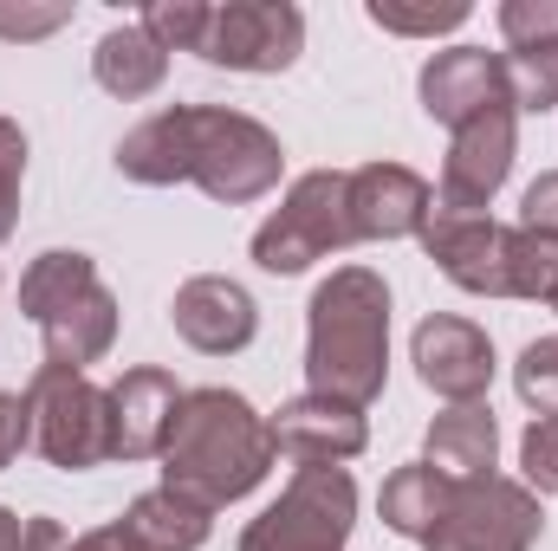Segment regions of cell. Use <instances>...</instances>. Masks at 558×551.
<instances>
[{"instance_id": "obj_1", "label": "cell", "mask_w": 558, "mask_h": 551, "mask_svg": "<svg viewBox=\"0 0 558 551\" xmlns=\"http://www.w3.org/2000/svg\"><path fill=\"white\" fill-rule=\"evenodd\" d=\"M279 448L267 415L254 409L241 390H182V409H175V428L162 441V487L221 513L234 500H247L267 474H274Z\"/></svg>"}, {"instance_id": "obj_2", "label": "cell", "mask_w": 558, "mask_h": 551, "mask_svg": "<svg viewBox=\"0 0 558 551\" xmlns=\"http://www.w3.org/2000/svg\"><path fill=\"white\" fill-rule=\"evenodd\" d=\"M390 383V285L371 267H338L305 305V390L371 409Z\"/></svg>"}, {"instance_id": "obj_3", "label": "cell", "mask_w": 558, "mask_h": 551, "mask_svg": "<svg viewBox=\"0 0 558 551\" xmlns=\"http://www.w3.org/2000/svg\"><path fill=\"white\" fill-rule=\"evenodd\" d=\"M20 311L39 325L52 370H92L118 344V292L98 279V260L78 247H46L20 273Z\"/></svg>"}, {"instance_id": "obj_4", "label": "cell", "mask_w": 558, "mask_h": 551, "mask_svg": "<svg viewBox=\"0 0 558 551\" xmlns=\"http://www.w3.org/2000/svg\"><path fill=\"white\" fill-rule=\"evenodd\" d=\"M182 143H189V182L228 208L274 195L279 175H286L279 137L260 118L228 111V105H182Z\"/></svg>"}, {"instance_id": "obj_5", "label": "cell", "mask_w": 558, "mask_h": 551, "mask_svg": "<svg viewBox=\"0 0 558 551\" xmlns=\"http://www.w3.org/2000/svg\"><path fill=\"white\" fill-rule=\"evenodd\" d=\"M357 247L351 234V175L344 169H305L279 208L254 228V267L274 279H292L331 254Z\"/></svg>"}, {"instance_id": "obj_6", "label": "cell", "mask_w": 558, "mask_h": 551, "mask_svg": "<svg viewBox=\"0 0 558 551\" xmlns=\"http://www.w3.org/2000/svg\"><path fill=\"white\" fill-rule=\"evenodd\" d=\"M351 526H357L351 467H299L274 506L247 519L241 551H344Z\"/></svg>"}, {"instance_id": "obj_7", "label": "cell", "mask_w": 558, "mask_h": 551, "mask_svg": "<svg viewBox=\"0 0 558 551\" xmlns=\"http://www.w3.org/2000/svg\"><path fill=\"white\" fill-rule=\"evenodd\" d=\"M26 409H33V448L46 454V467L85 474L111 461V390H98L92 377L39 364L26 383Z\"/></svg>"}, {"instance_id": "obj_8", "label": "cell", "mask_w": 558, "mask_h": 551, "mask_svg": "<svg viewBox=\"0 0 558 551\" xmlns=\"http://www.w3.org/2000/svg\"><path fill=\"white\" fill-rule=\"evenodd\" d=\"M546 532V506L533 487L487 474V480H461L448 519L428 532L422 551H533Z\"/></svg>"}, {"instance_id": "obj_9", "label": "cell", "mask_w": 558, "mask_h": 551, "mask_svg": "<svg viewBox=\"0 0 558 551\" xmlns=\"http://www.w3.org/2000/svg\"><path fill=\"white\" fill-rule=\"evenodd\" d=\"M305 52V13L292 0H228V7H208V33L195 46L202 65H221V72H286L299 65Z\"/></svg>"}, {"instance_id": "obj_10", "label": "cell", "mask_w": 558, "mask_h": 551, "mask_svg": "<svg viewBox=\"0 0 558 551\" xmlns=\"http://www.w3.org/2000/svg\"><path fill=\"white\" fill-rule=\"evenodd\" d=\"M513 156H520V111L513 105H487L481 118H468L448 137L441 182H435V208L441 215H487L494 195L513 175Z\"/></svg>"}, {"instance_id": "obj_11", "label": "cell", "mask_w": 558, "mask_h": 551, "mask_svg": "<svg viewBox=\"0 0 558 551\" xmlns=\"http://www.w3.org/2000/svg\"><path fill=\"white\" fill-rule=\"evenodd\" d=\"M410 364H416L422 390L428 396H441L448 409H461V403H481L487 396V383H494V338L474 325V318H461V311H428L416 325V338H410Z\"/></svg>"}, {"instance_id": "obj_12", "label": "cell", "mask_w": 558, "mask_h": 551, "mask_svg": "<svg viewBox=\"0 0 558 551\" xmlns=\"http://www.w3.org/2000/svg\"><path fill=\"white\" fill-rule=\"evenodd\" d=\"M169 325L189 351L202 357H241L254 338H260V305L241 279L228 273H195L175 285L169 298Z\"/></svg>"}, {"instance_id": "obj_13", "label": "cell", "mask_w": 558, "mask_h": 551, "mask_svg": "<svg viewBox=\"0 0 558 551\" xmlns=\"http://www.w3.org/2000/svg\"><path fill=\"white\" fill-rule=\"evenodd\" d=\"M416 241L448 285H461L474 298H507V228L494 215H441L435 208Z\"/></svg>"}, {"instance_id": "obj_14", "label": "cell", "mask_w": 558, "mask_h": 551, "mask_svg": "<svg viewBox=\"0 0 558 551\" xmlns=\"http://www.w3.org/2000/svg\"><path fill=\"white\" fill-rule=\"evenodd\" d=\"M267 428H274V448L286 461H299V467H344V461H357L371 448L364 409L331 403V396H312V390L292 396V403H279L267 415Z\"/></svg>"}, {"instance_id": "obj_15", "label": "cell", "mask_w": 558, "mask_h": 551, "mask_svg": "<svg viewBox=\"0 0 558 551\" xmlns=\"http://www.w3.org/2000/svg\"><path fill=\"white\" fill-rule=\"evenodd\" d=\"M435 215V188L410 162L351 169V234L357 241H416Z\"/></svg>"}, {"instance_id": "obj_16", "label": "cell", "mask_w": 558, "mask_h": 551, "mask_svg": "<svg viewBox=\"0 0 558 551\" xmlns=\"http://www.w3.org/2000/svg\"><path fill=\"white\" fill-rule=\"evenodd\" d=\"M416 98H422V111L435 124H448V131H461L487 105H513L507 98V65L487 46H448V52H435L416 78Z\"/></svg>"}, {"instance_id": "obj_17", "label": "cell", "mask_w": 558, "mask_h": 551, "mask_svg": "<svg viewBox=\"0 0 558 551\" xmlns=\"http://www.w3.org/2000/svg\"><path fill=\"white\" fill-rule=\"evenodd\" d=\"M182 409V383L156 364H137L111 383V461H162V441Z\"/></svg>"}, {"instance_id": "obj_18", "label": "cell", "mask_w": 558, "mask_h": 551, "mask_svg": "<svg viewBox=\"0 0 558 551\" xmlns=\"http://www.w3.org/2000/svg\"><path fill=\"white\" fill-rule=\"evenodd\" d=\"M422 461L435 474H448L454 487L461 480H487L494 461H500V421L487 403H461V409H441L428 421V441H422Z\"/></svg>"}, {"instance_id": "obj_19", "label": "cell", "mask_w": 558, "mask_h": 551, "mask_svg": "<svg viewBox=\"0 0 558 551\" xmlns=\"http://www.w3.org/2000/svg\"><path fill=\"white\" fill-rule=\"evenodd\" d=\"M92 78H98V91H111L118 105H137V98H156V91H162L169 52L143 33L137 20H124V26H111V33L92 46Z\"/></svg>"}, {"instance_id": "obj_20", "label": "cell", "mask_w": 558, "mask_h": 551, "mask_svg": "<svg viewBox=\"0 0 558 551\" xmlns=\"http://www.w3.org/2000/svg\"><path fill=\"white\" fill-rule=\"evenodd\" d=\"M118 526H124V539L137 551H202L208 532H215V513L182 500V493H169V487H149V493L131 500V513Z\"/></svg>"}, {"instance_id": "obj_21", "label": "cell", "mask_w": 558, "mask_h": 551, "mask_svg": "<svg viewBox=\"0 0 558 551\" xmlns=\"http://www.w3.org/2000/svg\"><path fill=\"white\" fill-rule=\"evenodd\" d=\"M448 506H454V480H448V474H435L428 461L397 467V474L384 480V493H377L384 526H390L397 539H416V546H428V532L448 519Z\"/></svg>"}, {"instance_id": "obj_22", "label": "cell", "mask_w": 558, "mask_h": 551, "mask_svg": "<svg viewBox=\"0 0 558 551\" xmlns=\"http://www.w3.org/2000/svg\"><path fill=\"white\" fill-rule=\"evenodd\" d=\"M118 175L124 182H137V188H175V182H189V143H182V105H169V111H156V118H143L131 137L118 143Z\"/></svg>"}, {"instance_id": "obj_23", "label": "cell", "mask_w": 558, "mask_h": 551, "mask_svg": "<svg viewBox=\"0 0 558 551\" xmlns=\"http://www.w3.org/2000/svg\"><path fill=\"white\" fill-rule=\"evenodd\" d=\"M507 298H533L558 311V234L507 228Z\"/></svg>"}, {"instance_id": "obj_24", "label": "cell", "mask_w": 558, "mask_h": 551, "mask_svg": "<svg viewBox=\"0 0 558 551\" xmlns=\"http://www.w3.org/2000/svg\"><path fill=\"white\" fill-rule=\"evenodd\" d=\"M507 65V98L520 118H546L558 111V46H533V52H500Z\"/></svg>"}, {"instance_id": "obj_25", "label": "cell", "mask_w": 558, "mask_h": 551, "mask_svg": "<svg viewBox=\"0 0 558 551\" xmlns=\"http://www.w3.org/2000/svg\"><path fill=\"white\" fill-rule=\"evenodd\" d=\"M371 13V26H384V33H403V39H435V33H454V26H468L474 20V7L468 0H428V7H403V0H371L364 7Z\"/></svg>"}, {"instance_id": "obj_26", "label": "cell", "mask_w": 558, "mask_h": 551, "mask_svg": "<svg viewBox=\"0 0 558 551\" xmlns=\"http://www.w3.org/2000/svg\"><path fill=\"white\" fill-rule=\"evenodd\" d=\"M162 52H195L208 33V0H149L137 20Z\"/></svg>"}, {"instance_id": "obj_27", "label": "cell", "mask_w": 558, "mask_h": 551, "mask_svg": "<svg viewBox=\"0 0 558 551\" xmlns=\"http://www.w3.org/2000/svg\"><path fill=\"white\" fill-rule=\"evenodd\" d=\"M513 390L520 403L539 415H558V338H533L513 364Z\"/></svg>"}, {"instance_id": "obj_28", "label": "cell", "mask_w": 558, "mask_h": 551, "mask_svg": "<svg viewBox=\"0 0 558 551\" xmlns=\"http://www.w3.org/2000/svg\"><path fill=\"white\" fill-rule=\"evenodd\" d=\"M500 39L507 52H533V46H558V0H500Z\"/></svg>"}, {"instance_id": "obj_29", "label": "cell", "mask_w": 558, "mask_h": 551, "mask_svg": "<svg viewBox=\"0 0 558 551\" xmlns=\"http://www.w3.org/2000/svg\"><path fill=\"white\" fill-rule=\"evenodd\" d=\"M520 487H533L539 500L558 493V415H533L520 434Z\"/></svg>"}, {"instance_id": "obj_30", "label": "cell", "mask_w": 558, "mask_h": 551, "mask_svg": "<svg viewBox=\"0 0 558 551\" xmlns=\"http://www.w3.org/2000/svg\"><path fill=\"white\" fill-rule=\"evenodd\" d=\"M20 182H26V131L0 118V241L20 228Z\"/></svg>"}, {"instance_id": "obj_31", "label": "cell", "mask_w": 558, "mask_h": 551, "mask_svg": "<svg viewBox=\"0 0 558 551\" xmlns=\"http://www.w3.org/2000/svg\"><path fill=\"white\" fill-rule=\"evenodd\" d=\"M33 448V409H26V390H0V474Z\"/></svg>"}, {"instance_id": "obj_32", "label": "cell", "mask_w": 558, "mask_h": 551, "mask_svg": "<svg viewBox=\"0 0 558 551\" xmlns=\"http://www.w3.org/2000/svg\"><path fill=\"white\" fill-rule=\"evenodd\" d=\"M520 228L558 234V169H546V175L526 182V195H520Z\"/></svg>"}, {"instance_id": "obj_33", "label": "cell", "mask_w": 558, "mask_h": 551, "mask_svg": "<svg viewBox=\"0 0 558 551\" xmlns=\"http://www.w3.org/2000/svg\"><path fill=\"white\" fill-rule=\"evenodd\" d=\"M72 20V7H0V39H46Z\"/></svg>"}, {"instance_id": "obj_34", "label": "cell", "mask_w": 558, "mask_h": 551, "mask_svg": "<svg viewBox=\"0 0 558 551\" xmlns=\"http://www.w3.org/2000/svg\"><path fill=\"white\" fill-rule=\"evenodd\" d=\"M72 539H65V526L59 519H46V513H33L26 519V532H20V551H65Z\"/></svg>"}, {"instance_id": "obj_35", "label": "cell", "mask_w": 558, "mask_h": 551, "mask_svg": "<svg viewBox=\"0 0 558 551\" xmlns=\"http://www.w3.org/2000/svg\"><path fill=\"white\" fill-rule=\"evenodd\" d=\"M65 551H137V546H131V539H124V526L111 519V526H92V532H78Z\"/></svg>"}, {"instance_id": "obj_36", "label": "cell", "mask_w": 558, "mask_h": 551, "mask_svg": "<svg viewBox=\"0 0 558 551\" xmlns=\"http://www.w3.org/2000/svg\"><path fill=\"white\" fill-rule=\"evenodd\" d=\"M20 532H26V519L13 506H0V551H20Z\"/></svg>"}]
</instances>
